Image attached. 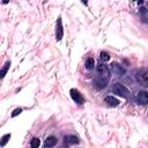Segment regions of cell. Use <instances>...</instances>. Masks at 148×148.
<instances>
[{"label": "cell", "mask_w": 148, "mask_h": 148, "mask_svg": "<svg viewBox=\"0 0 148 148\" xmlns=\"http://www.w3.org/2000/svg\"><path fill=\"white\" fill-rule=\"evenodd\" d=\"M111 71H112V73H113L114 75H117V76H123V75H125V73H126L125 68L121 67V66H120L119 64H117V62H112V64H111Z\"/></svg>", "instance_id": "cell-6"}, {"label": "cell", "mask_w": 148, "mask_h": 148, "mask_svg": "<svg viewBox=\"0 0 148 148\" xmlns=\"http://www.w3.org/2000/svg\"><path fill=\"white\" fill-rule=\"evenodd\" d=\"M104 102L106 103V105H109V106H117L118 104H119V101L116 98V97H113V96H111V95H109V96H106L105 98H104Z\"/></svg>", "instance_id": "cell-10"}, {"label": "cell", "mask_w": 148, "mask_h": 148, "mask_svg": "<svg viewBox=\"0 0 148 148\" xmlns=\"http://www.w3.org/2000/svg\"><path fill=\"white\" fill-rule=\"evenodd\" d=\"M99 59H101V61H103V62H108V61L110 60V54H109L106 51H102V52L99 53Z\"/></svg>", "instance_id": "cell-13"}, {"label": "cell", "mask_w": 148, "mask_h": 148, "mask_svg": "<svg viewBox=\"0 0 148 148\" xmlns=\"http://www.w3.org/2000/svg\"><path fill=\"white\" fill-rule=\"evenodd\" d=\"M57 142H58L57 136L50 135V136L46 138V140H45V142H44V146H45V147H53V146L57 145Z\"/></svg>", "instance_id": "cell-11"}, {"label": "cell", "mask_w": 148, "mask_h": 148, "mask_svg": "<svg viewBox=\"0 0 148 148\" xmlns=\"http://www.w3.org/2000/svg\"><path fill=\"white\" fill-rule=\"evenodd\" d=\"M64 142L68 146H72V145H77L80 141L75 135H65L64 136Z\"/></svg>", "instance_id": "cell-9"}, {"label": "cell", "mask_w": 148, "mask_h": 148, "mask_svg": "<svg viewBox=\"0 0 148 148\" xmlns=\"http://www.w3.org/2000/svg\"><path fill=\"white\" fill-rule=\"evenodd\" d=\"M136 81L140 83V84H142V86H145V87H148V71H146V69H141V71H139L138 73H136Z\"/></svg>", "instance_id": "cell-3"}, {"label": "cell", "mask_w": 148, "mask_h": 148, "mask_svg": "<svg viewBox=\"0 0 148 148\" xmlns=\"http://www.w3.org/2000/svg\"><path fill=\"white\" fill-rule=\"evenodd\" d=\"M94 66H95V60H94V58L89 57V58L86 60V62H84V67H86V69L91 71V69L94 68Z\"/></svg>", "instance_id": "cell-12"}, {"label": "cell", "mask_w": 148, "mask_h": 148, "mask_svg": "<svg viewBox=\"0 0 148 148\" xmlns=\"http://www.w3.org/2000/svg\"><path fill=\"white\" fill-rule=\"evenodd\" d=\"M69 92H71V97L74 99V102H76L77 104H83L84 98H83V96L81 95V92L77 89H71Z\"/></svg>", "instance_id": "cell-8"}, {"label": "cell", "mask_w": 148, "mask_h": 148, "mask_svg": "<svg viewBox=\"0 0 148 148\" xmlns=\"http://www.w3.org/2000/svg\"><path fill=\"white\" fill-rule=\"evenodd\" d=\"M106 83H108V80H105V79H103V77H101V76L95 77L94 81H92L94 87H95L96 89H98V90L104 89V88L106 87Z\"/></svg>", "instance_id": "cell-7"}, {"label": "cell", "mask_w": 148, "mask_h": 148, "mask_svg": "<svg viewBox=\"0 0 148 148\" xmlns=\"http://www.w3.org/2000/svg\"><path fill=\"white\" fill-rule=\"evenodd\" d=\"M62 36H64L62 21H61V17L59 16L58 20H57V25H56V38H57V40H61Z\"/></svg>", "instance_id": "cell-5"}, {"label": "cell", "mask_w": 148, "mask_h": 148, "mask_svg": "<svg viewBox=\"0 0 148 148\" xmlns=\"http://www.w3.org/2000/svg\"><path fill=\"white\" fill-rule=\"evenodd\" d=\"M112 92L116 94V95H118V96H120V97H123V98H127L131 95L130 90L124 84H121L119 82H117V83H114L112 86Z\"/></svg>", "instance_id": "cell-1"}, {"label": "cell", "mask_w": 148, "mask_h": 148, "mask_svg": "<svg viewBox=\"0 0 148 148\" xmlns=\"http://www.w3.org/2000/svg\"><path fill=\"white\" fill-rule=\"evenodd\" d=\"M9 139H10V133L5 134V135L1 138V141H0V147H5V146H6V143L9 141Z\"/></svg>", "instance_id": "cell-15"}, {"label": "cell", "mask_w": 148, "mask_h": 148, "mask_svg": "<svg viewBox=\"0 0 148 148\" xmlns=\"http://www.w3.org/2000/svg\"><path fill=\"white\" fill-rule=\"evenodd\" d=\"M9 67H10V61H7V62L3 65V67L1 68V79L5 77V75L7 74V71L9 69Z\"/></svg>", "instance_id": "cell-14"}, {"label": "cell", "mask_w": 148, "mask_h": 148, "mask_svg": "<svg viewBox=\"0 0 148 148\" xmlns=\"http://www.w3.org/2000/svg\"><path fill=\"white\" fill-rule=\"evenodd\" d=\"M21 112H22V109H21V108H17V109H15V110H14V112L12 113V117L14 118V117H16L17 114H20Z\"/></svg>", "instance_id": "cell-18"}, {"label": "cell", "mask_w": 148, "mask_h": 148, "mask_svg": "<svg viewBox=\"0 0 148 148\" xmlns=\"http://www.w3.org/2000/svg\"><path fill=\"white\" fill-rule=\"evenodd\" d=\"M138 1H139V3H140V5H142V3H143V0H138Z\"/></svg>", "instance_id": "cell-21"}, {"label": "cell", "mask_w": 148, "mask_h": 148, "mask_svg": "<svg viewBox=\"0 0 148 148\" xmlns=\"http://www.w3.org/2000/svg\"><path fill=\"white\" fill-rule=\"evenodd\" d=\"M39 145H40V140L38 138H34L31 140V142H30V146L32 148H37V147H39Z\"/></svg>", "instance_id": "cell-16"}, {"label": "cell", "mask_w": 148, "mask_h": 148, "mask_svg": "<svg viewBox=\"0 0 148 148\" xmlns=\"http://www.w3.org/2000/svg\"><path fill=\"white\" fill-rule=\"evenodd\" d=\"M81 2H82L83 5H86V6L88 5V0H81Z\"/></svg>", "instance_id": "cell-19"}, {"label": "cell", "mask_w": 148, "mask_h": 148, "mask_svg": "<svg viewBox=\"0 0 148 148\" xmlns=\"http://www.w3.org/2000/svg\"><path fill=\"white\" fill-rule=\"evenodd\" d=\"M96 69H97V74H98V76H101V77H103V79H105V80L109 81L111 73H110L109 67H108L103 61H101V62L97 65V68H96Z\"/></svg>", "instance_id": "cell-2"}, {"label": "cell", "mask_w": 148, "mask_h": 148, "mask_svg": "<svg viewBox=\"0 0 148 148\" xmlns=\"http://www.w3.org/2000/svg\"><path fill=\"white\" fill-rule=\"evenodd\" d=\"M139 13H140L142 16H145V15H147V14H148V9H146L145 7H140V9H139Z\"/></svg>", "instance_id": "cell-17"}, {"label": "cell", "mask_w": 148, "mask_h": 148, "mask_svg": "<svg viewBox=\"0 0 148 148\" xmlns=\"http://www.w3.org/2000/svg\"><path fill=\"white\" fill-rule=\"evenodd\" d=\"M136 102L140 105H146L148 104V91L147 90H141L136 95Z\"/></svg>", "instance_id": "cell-4"}, {"label": "cell", "mask_w": 148, "mask_h": 148, "mask_svg": "<svg viewBox=\"0 0 148 148\" xmlns=\"http://www.w3.org/2000/svg\"><path fill=\"white\" fill-rule=\"evenodd\" d=\"M9 2V0H2V3L3 5H6V3H8Z\"/></svg>", "instance_id": "cell-20"}]
</instances>
